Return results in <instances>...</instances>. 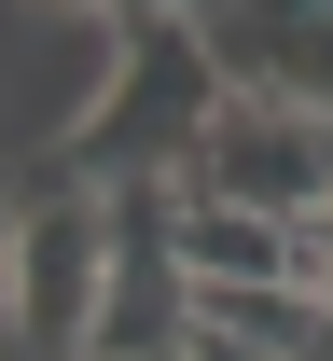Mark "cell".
Instances as JSON below:
<instances>
[{
  "label": "cell",
  "instance_id": "cell-6",
  "mask_svg": "<svg viewBox=\"0 0 333 361\" xmlns=\"http://www.w3.org/2000/svg\"><path fill=\"white\" fill-rule=\"evenodd\" d=\"M320 306H333V223H320Z\"/></svg>",
  "mask_w": 333,
  "mask_h": 361
},
{
  "label": "cell",
  "instance_id": "cell-2",
  "mask_svg": "<svg viewBox=\"0 0 333 361\" xmlns=\"http://www.w3.org/2000/svg\"><path fill=\"white\" fill-rule=\"evenodd\" d=\"M111 306V195L70 167L14 180V361H84Z\"/></svg>",
  "mask_w": 333,
  "mask_h": 361
},
{
  "label": "cell",
  "instance_id": "cell-4",
  "mask_svg": "<svg viewBox=\"0 0 333 361\" xmlns=\"http://www.w3.org/2000/svg\"><path fill=\"white\" fill-rule=\"evenodd\" d=\"M167 361H264V348H237L222 319H194V306H181V348H167Z\"/></svg>",
  "mask_w": 333,
  "mask_h": 361
},
{
  "label": "cell",
  "instance_id": "cell-3",
  "mask_svg": "<svg viewBox=\"0 0 333 361\" xmlns=\"http://www.w3.org/2000/svg\"><path fill=\"white\" fill-rule=\"evenodd\" d=\"M181 195L194 209H250V223H278V236H320L333 223V126L320 111L222 97V126H208V153H194Z\"/></svg>",
  "mask_w": 333,
  "mask_h": 361
},
{
  "label": "cell",
  "instance_id": "cell-1",
  "mask_svg": "<svg viewBox=\"0 0 333 361\" xmlns=\"http://www.w3.org/2000/svg\"><path fill=\"white\" fill-rule=\"evenodd\" d=\"M97 28H111V84H97L84 126H70V180H97V195H125V180H194L208 126H222L208 28H194V14H153V0L97 14Z\"/></svg>",
  "mask_w": 333,
  "mask_h": 361
},
{
  "label": "cell",
  "instance_id": "cell-5",
  "mask_svg": "<svg viewBox=\"0 0 333 361\" xmlns=\"http://www.w3.org/2000/svg\"><path fill=\"white\" fill-rule=\"evenodd\" d=\"M0 361H14V180H0Z\"/></svg>",
  "mask_w": 333,
  "mask_h": 361
}]
</instances>
